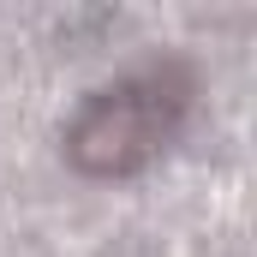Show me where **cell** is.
Here are the masks:
<instances>
[{"mask_svg":"<svg viewBox=\"0 0 257 257\" xmlns=\"http://www.w3.org/2000/svg\"><path fill=\"white\" fill-rule=\"evenodd\" d=\"M192 108V72L180 60H150L84 96V108L66 126V156L84 174H138Z\"/></svg>","mask_w":257,"mask_h":257,"instance_id":"cell-1","label":"cell"}]
</instances>
